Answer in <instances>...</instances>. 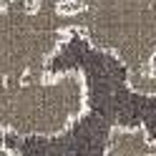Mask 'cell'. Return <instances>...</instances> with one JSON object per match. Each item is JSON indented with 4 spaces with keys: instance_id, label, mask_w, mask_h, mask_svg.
<instances>
[{
    "instance_id": "cell-6",
    "label": "cell",
    "mask_w": 156,
    "mask_h": 156,
    "mask_svg": "<svg viewBox=\"0 0 156 156\" xmlns=\"http://www.w3.org/2000/svg\"><path fill=\"white\" fill-rule=\"evenodd\" d=\"M3 3H8V0H0V5H3Z\"/></svg>"
},
{
    "instance_id": "cell-5",
    "label": "cell",
    "mask_w": 156,
    "mask_h": 156,
    "mask_svg": "<svg viewBox=\"0 0 156 156\" xmlns=\"http://www.w3.org/2000/svg\"><path fill=\"white\" fill-rule=\"evenodd\" d=\"M0 154H5V131H3V126H0Z\"/></svg>"
},
{
    "instance_id": "cell-4",
    "label": "cell",
    "mask_w": 156,
    "mask_h": 156,
    "mask_svg": "<svg viewBox=\"0 0 156 156\" xmlns=\"http://www.w3.org/2000/svg\"><path fill=\"white\" fill-rule=\"evenodd\" d=\"M111 156H141V154H156V141L146 133L141 126H113L108 136Z\"/></svg>"
},
{
    "instance_id": "cell-2",
    "label": "cell",
    "mask_w": 156,
    "mask_h": 156,
    "mask_svg": "<svg viewBox=\"0 0 156 156\" xmlns=\"http://www.w3.org/2000/svg\"><path fill=\"white\" fill-rule=\"evenodd\" d=\"M86 111L81 73H43L0 86V126L13 136H55Z\"/></svg>"
},
{
    "instance_id": "cell-1",
    "label": "cell",
    "mask_w": 156,
    "mask_h": 156,
    "mask_svg": "<svg viewBox=\"0 0 156 156\" xmlns=\"http://www.w3.org/2000/svg\"><path fill=\"white\" fill-rule=\"evenodd\" d=\"M71 30L113 53L131 73L156 66V0H66Z\"/></svg>"
},
{
    "instance_id": "cell-3",
    "label": "cell",
    "mask_w": 156,
    "mask_h": 156,
    "mask_svg": "<svg viewBox=\"0 0 156 156\" xmlns=\"http://www.w3.org/2000/svg\"><path fill=\"white\" fill-rule=\"evenodd\" d=\"M71 30L68 13L43 0L0 5V86L43 76L51 55Z\"/></svg>"
}]
</instances>
